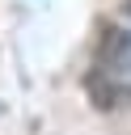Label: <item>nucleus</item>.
<instances>
[{
	"label": "nucleus",
	"mask_w": 131,
	"mask_h": 135,
	"mask_svg": "<svg viewBox=\"0 0 131 135\" xmlns=\"http://www.w3.org/2000/svg\"><path fill=\"white\" fill-rule=\"evenodd\" d=\"M97 68H101V72H127V68H131V34H127V30H118V25H106V30H101Z\"/></svg>",
	"instance_id": "obj_1"
},
{
	"label": "nucleus",
	"mask_w": 131,
	"mask_h": 135,
	"mask_svg": "<svg viewBox=\"0 0 131 135\" xmlns=\"http://www.w3.org/2000/svg\"><path fill=\"white\" fill-rule=\"evenodd\" d=\"M127 17H131V0H127Z\"/></svg>",
	"instance_id": "obj_2"
}]
</instances>
